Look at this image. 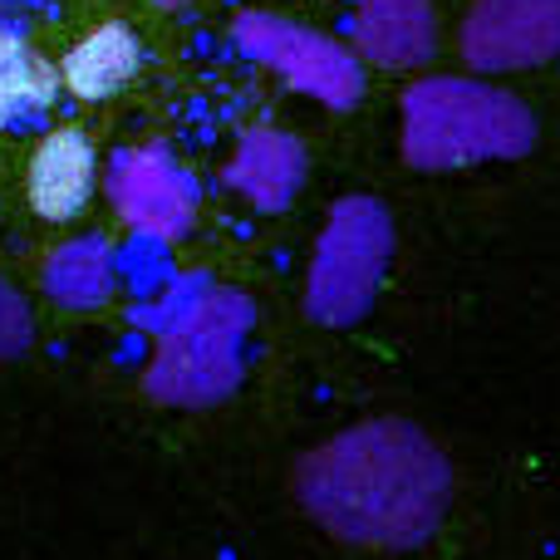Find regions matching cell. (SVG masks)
Masks as SVG:
<instances>
[{
  "instance_id": "cell-9",
  "label": "cell",
  "mask_w": 560,
  "mask_h": 560,
  "mask_svg": "<svg viewBox=\"0 0 560 560\" xmlns=\"http://www.w3.org/2000/svg\"><path fill=\"white\" fill-rule=\"evenodd\" d=\"M354 45L378 69H418L438 49L433 0H359Z\"/></svg>"
},
{
  "instance_id": "cell-3",
  "label": "cell",
  "mask_w": 560,
  "mask_h": 560,
  "mask_svg": "<svg viewBox=\"0 0 560 560\" xmlns=\"http://www.w3.org/2000/svg\"><path fill=\"white\" fill-rule=\"evenodd\" d=\"M256 305L236 285H197L158 319V349L143 388L167 408H217L236 394Z\"/></svg>"
},
{
  "instance_id": "cell-2",
  "label": "cell",
  "mask_w": 560,
  "mask_h": 560,
  "mask_svg": "<svg viewBox=\"0 0 560 560\" xmlns=\"http://www.w3.org/2000/svg\"><path fill=\"white\" fill-rule=\"evenodd\" d=\"M536 114L482 79H418L404 94V158L418 173L512 163L536 148Z\"/></svg>"
},
{
  "instance_id": "cell-15",
  "label": "cell",
  "mask_w": 560,
  "mask_h": 560,
  "mask_svg": "<svg viewBox=\"0 0 560 560\" xmlns=\"http://www.w3.org/2000/svg\"><path fill=\"white\" fill-rule=\"evenodd\" d=\"M158 5H167V10H177V5H187V0H158Z\"/></svg>"
},
{
  "instance_id": "cell-12",
  "label": "cell",
  "mask_w": 560,
  "mask_h": 560,
  "mask_svg": "<svg viewBox=\"0 0 560 560\" xmlns=\"http://www.w3.org/2000/svg\"><path fill=\"white\" fill-rule=\"evenodd\" d=\"M45 290L55 305L65 310H94L114 295V252L98 236H79V242L59 246L45 266Z\"/></svg>"
},
{
  "instance_id": "cell-4",
  "label": "cell",
  "mask_w": 560,
  "mask_h": 560,
  "mask_svg": "<svg viewBox=\"0 0 560 560\" xmlns=\"http://www.w3.org/2000/svg\"><path fill=\"white\" fill-rule=\"evenodd\" d=\"M394 261V217L378 197H339L315 242L305 276V315L325 329H349L374 310Z\"/></svg>"
},
{
  "instance_id": "cell-6",
  "label": "cell",
  "mask_w": 560,
  "mask_h": 560,
  "mask_svg": "<svg viewBox=\"0 0 560 560\" xmlns=\"http://www.w3.org/2000/svg\"><path fill=\"white\" fill-rule=\"evenodd\" d=\"M108 197H114L118 217L153 242H177L192 232L197 177L163 143L124 148L108 167Z\"/></svg>"
},
{
  "instance_id": "cell-8",
  "label": "cell",
  "mask_w": 560,
  "mask_h": 560,
  "mask_svg": "<svg viewBox=\"0 0 560 560\" xmlns=\"http://www.w3.org/2000/svg\"><path fill=\"white\" fill-rule=\"evenodd\" d=\"M305 167H310V158L300 138L280 133V128H246L222 183L236 197H246L261 217H280L295 202L300 183H305Z\"/></svg>"
},
{
  "instance_id": "cell-13",
  "label": "cell",
  "mask_w": 560,
  "mask_h": 560,
  "mask_svg": "<svg viewBox=\"0 0 560 560\" xmlns=\"http://www.w3.org/2000/svg\"><path fill=\"white\" fill-rule=\"evenodd\" d=\"M59 94V69L39 59L20 35H0V128L39 114Z\"/></svg>"
},
{
  "instance_id": "cell-1",
  "label": "cell",
  "mask_w": 560,
  "mask_h": 560,
  "mask_svg": "<svg viewBox=\"0 0 560 560\" xmlns=\"http://www.w3.org/2000/svg\"><path fill=\"white\" fill-rule=\"evenodd\" d=\"M295 497L339 541L413 551L443 526L453 467L418 423L374 418L310 447L295 467Z\"/></svg>"
},
{
  "instance_id": "cell-11",
  "label": "cell",
  "mask_w": 560,
  "mask_h": 560,
  "mask_svg": "<svg viewBox=\"0 0 560 560\" xmlns=\"http://www.w3.org/2000/svg\"><path fill=\"white\" fill-rule=\"evenodd\" d=\"M138 65H143L138 35L128 25H118V20H108V25H98L94 35H84L74 49H69L59 79H65V89L74 98L98 104V98L118 94V89L138 74Z\"/></svg>"
},
{
  "instance_id": "cell-7",
  "label": "cell",
  "mask_w": 560,
  "mask_h": 560,
  "mask_svg": "<svg viewBox=\"0 0 560 560\" xmlns=\"http://www.w3.org/2000/svg\"><path fill=\"white\" fill-rule=\"evenodd\" d=\"M560 55V0H477L463 20V59L477 74H512Z\"/></svg>"
},
{
  "instance_id": "cell-10",
  "label": "cell",
  "mask_w": 560,
  "mask_h": 560,
  "mask_svg": "<svg viewBox=\"0 0 560 560\" xmlns=\"http://www.w3.org/2000/svg\"><path fill=\"white\" fill-rule=\"evenodd\" d=\"M94 197V143L79 128H55L30 158V207L45 222H69Z\"/></svg>"
},
{
  "instance_id": "cell-14",
  "label": "cell",
  "mask_w": 560,
  "mask_h": 560,
  "mask_svg": "<svg viewBox=\"0 0 560 560\" xmlns=\"http://www.w3.org/2000/svg\"><path fill=\"white\" fill-rule=\"evenodd\" d=\"M30 335H35V319H30V305L20 300V290L10 280H0V359L30 349Z\"/></svg>"
},
{
  "instance_id": "cell-5",
  "label": "cell",
  "mask_w": 560,
  "mask_h": 560,
  "mask_svg": "<svg viewBox=\"0 0 560 560\" xmlns=\"http://www.w3.org/2000/svg\"><path fill=\"white\" fill-rule=\"evenodd\" d=\"M232 39L256 65L276 69L295 94L315 98L325 108H354L364 98V65L349 45L319 35L310 25H295L271 10H242L232 20Z\"/></svg>"
}]
</instances>
